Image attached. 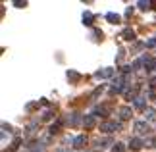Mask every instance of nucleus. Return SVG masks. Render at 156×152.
<instances>
[{"mask_svg":"<svg viewBox=\"0 0 156 152\" xmlns=\"http://www.w3.org/2000/svg\"><path fill=\"white\" fill-rule=\"evenodd\" d=\"M112 152H123V144H122V143L112 144Z\"/></svg>","mask_w":156,"mask_h":152,"instance_id":"17","label":"nucleus"},{"mask_svg":"<svg viewBox=\"0 0 156 152\" xmlns=\"http://www.w3.org/2000/svg\"><path fill=\"white\" fill-rule=\"evenodd\" d=\"M106 19L116 25V23H119V19H122V17H119L118 14H114V12H110V14H106Z\"/></svg>","mask_w":156,"mask_h":152,"instance_id":"11","label":"nucleus"},{"mask_svg":"<svg viewBox=\"0 0 156 152\" xmlns=\"http://www.w3.org/2000/svg\"><path fill=\"white\" fill-rule=\"evenodd\" d=\"M151 87H152V89L156 87V77H152V79H151Z\"/></svg>","mask_w":156,"mask_h":152,"instance_id":"28","label":"nucleus"},{"mask_svg":"<svg viewBox=\"0 0 156 152\" xmlns=\"http://www.w3.org/2000/svg\"><path fill=\"white\" fill-rule=\"evenodd\" d=\"M85 143H87V137L85 135H77L73 139V147L75 148H83V147H85Z\"/></svg>","mask_w":156,"mask_h":152,"instance_id":"7","label":"nucleus"},{"mask_svg":"<svg viewBox=\"0 0 156 152\" xmlns=\"http://www.w3.org/2000/svg\"><path fill=\"white\" fill-rule=\"evenodd\" d=\"M112 75H114V69L112 68H104V69H100V71L94 73L97 79H104V77H112Z\"/></svg>","mask_w":156,"mask_h":152,"instance_id":"6","label":"nucleus"},{"mask_svg":"<svg viewBox=\"0 0 156 152\" xmlns=\"http://www.w3.org/2000/svg\"><path fill=\"white\" fill-rule=\"evenodd\" d=\"M145 115H147L148 119H151V118H154V110H152V108H148V110H145Z\"/></svg>","mask_w":156,"mask_h":152,"instance_id":"22","label":"nucleus"},{"mask_svg":"<svg viewBox=\"0 0 156 152\" xmlns=\"http://www.w3.org/2000/svg\"><path fill=\"white\" fill-rule=\"evenodd\" d=\"M122 71H123V73H129V71H131V68H129V65H123V68H122Z\"/></svg>","mask_w":156,"mask_h":152,"instance_id":"27","label":"nucleus"},{"mask_svg":"<svg viewBox=\"0 0 156 152\" xmlns=\"http://www.w3.org/2000/svg\"><path fill=\"white\" fill-rule=\"evenodd\" d=\"M68 79H69V81H79L81 75L77 73V71H73V69H68Z\"/></svg>","mask_w":156,"mask_h":152,"instance_id":"12","label":"nucleus"},{"mask_svg":"<svg viewBox=\"0 0 156 152\" xmlns=\"http://www.w3.org/2000/svg\"><path fill=\"white\" fill-rule=\"evenodd\" d=\"M77 121H79V118H77V115L73 114V115H71V119H69V123H71V125H75Z\"/></svg>","mask_w":156,"mask_h":152,"instance_id":"25","label":"nucleus"},{"mask_svg":"<svg viewBox=\"0 0 156 152\" xmlns=\"http://www.w3.org/2000/svg\"><path fill=\"white\" fill-rule=\"evenodd\" d=\"M129 148L133 150V152L141 150V148H143V141H141L139 137H133V139H131V141H129Z\"/></svg>","mask_w":156,"mask_h":152,"instance_id":"4","label":"nucleus"},{"mask_svg":"<svg viewBox=\"0 0 156 152\" xmlns=\"http://www.w3.org/2000/svg\"><path fill=\"white\" fill-rule=\"evenodd\" d=\"M93 39H94V41L102 39V31H98V29H94V31H93Z\"/></svg>","mask_w":156,"mask_h":152,"instance_id":"19","label":"nucleus"},{"mask_svg":"<svg viewBox=\"0 0 156 152\" xmlns=\"http://www.w3.org/2000/svg\"><path fill=\"white\" fill-rule=\"evenodd\" d=\"M141 65H143V60H137V62L133 64V68H141Z\"/></svg>","mask_w":156,"mask_h":152,"instance_id":"26","label":"nucleus"},{"mask_svg":"<svg viewBox=\"0 0 156 152\" xmlns=\"http://www.w3.org/2000/svg\"><path fill=\"white\" fill-rule=\"evenodd\" d=\"M122 39H125V41H135V31H133V29H123Z\"/></svg>","mask_w":156,"mask_h":152,"instance_id":"9","label":"nucleus"},{"mask_svg":"<svg viewBox=\"0 0 156 152\" xmlns=\"http://www.w3.org/2000/svg\"><path fill=\"white\" fill-rule=\"evenodd\" d=\"M135 131L137 133H139V135H147V133L148 131H151V127H148V123H147V121H135Z\"/></svg>","mask_w":156,"mask_h":152,"instance_id":"2","label":"nucleus"},{"mask_svg":"<svg viewBox=\"0 0 156 152\" xmlns=\"http://www.w3.org/2000/svg\"><path fill=\"white\" fill-rule=\"evenodd\" d=\"M123 54H125V50H123V48H119V54H118V62H122V60H123Z\"/></svg>","mask_w":156,"mask_h":152,"instance_id":"24","label":"nucleus"},{"mask_svg":"<svg viewBox=\"0 0 156 152\" xmlns=\"http://www.w3.org/2000/svg\"><path fill=\"white\" fill-rule=\"evenodd\" d=\"M102 90H104L102 85H100V87H97V89H94V93H93V98H97V96H98L100 93H102Z\"/></svg>","mask_w":156,"mask_h":152,"instance_id":"21","label":"nucleus"},{"mask_svg":"<svg viewBox=\"0 0 156 152\" xmlns=\"http://www.w3.org/2000/svg\"><path fill=\"white\" fill-rule=\"evenodd\" d=\"M52 118H54V112H52V110L44 112V115H43V119H44V121H48V119H52Z\"/></svg>","mask_w":156,"mask_h":152,"instance_id":"20","label":"nucleus"},{"mask_svg":"<svg viewBox=\"0 0 156 152\" xmlns=\"http://www.w3.org/2000/svg\"><path fill=\"white\" fill-rule=\"evenodd\" d=\"M14 6H17V8H25V2H21V0H16Z\"/></svg>","mask_w":156,"mask_h":152,"instance_id":"23","label":"nucleus"},{"mask_svg":"<svg viewBox=\"0 0 156 152\" xmlns=\"http://www.w3.org/2000/svg\"><path fill=\"white\" fill-rule=\"evenodd\" d=\"M94 152H98V150H94Z\"/></svg>","mask_w":156,"mask_h":152,"instance_id":"30","label":"nucleus"},{"mask_svg":"<svg viewBox=\"0 0 156 152\" xmlns=\"http://www.w3.org/2000/svg\"><path fill=\"white\" fill-rule=\"evenodd\" d=\"M133 104H135V108H137V110H145V98H141V96H137Z\"/></svg>","mask_w":156,"mask_h":152,"instance_id":"13","label":"nucleus"},{"mask_svg":"<svg viewBox=\"0 0 156 152\" xmlns=\"http://www.w3.org/2000/svg\"><path fill=\"white\" fill-rule=\"evenodd\" d=\"M143 65H145V69H147V71L156 69V62H154L151 56H145V58H143Z\"/></svg>","mask_w":156,"mask_h":152,"instance_id":"5","label":"nucleus"},{"mask_svg":"<svg viewBox=\"0 0 156 152\" xmlns=\"http://www.w3.org/2000/svg\"><path fill=\"white\" fill-rule=\"evenodd\" d=\"M20 144H21V139L20 137L14 139V143H12V150H17V148H20Z\"/></svg>","mask_w":156,"mask_h":152,"instance_id":"18","label":"nucleus"},{"mask_svg":"<svg viewBox=\"0 0 156 152\" xmlns=\"http://www.w3.org/2000/svg\"><path fill=\"white\" fill-rule=\"evenodd\" d=\"M119 129V123H116V121H102L100 123V131L102 133H114Z\"/></svg>","mask_w":156,"mask_h":152,"instance_id":"1","label":"nucleus"},{"mask_svg":"<svg viewBox=\"0 0 156 152\" xmlns=\"http://www.w3.org/2000/svg\"><path fill=\"white\" fill-rule=\"evenodd\" d=\"M97 114H102V115H108V108H106V106H98L97 110H94V115H97Z\"/></svg>","mask_w":156,"mask_h":152,"instance_id":"16","label":"nucleus"},{"mask_svg":"<svg viewBox=\"0 0 156 152\" xmlns=\"http://www.w3.org/2000/svg\"><path fill=\"white\" fill-rule=\"evenodd\" d=\"M93 21H94V16L91 12H83V23L85 25H93Z\"/></svg>","mask_w":156,"mask_h":152,"instance_id":"10","label":"nucleus"},{"mask_svg":"<svg viewBox=\"0 0 156 152\" xmlns=\"http://www.w3.org/2000/svg\"><path fill=\"white\" fill-rule=\"evenodd\" d=\"M97 125V118H94V114H89L83 118V127L85 129H93V127Z\"/></svg>","mask_w":156,"mask_h":152,"instance_id":"3","label":"nucleus"},{"mask_svg":"<svg viewBox=\"0 0 156 152\" xmlns=\"http://www.w3.org/2000/svg\"><path fill=\"white\" fill-rule=\"evenodd\" d=\"M137 6H139L141 10H151L152 2H145V0H139V2H137Z\"/></svg>","mask_w":156,"mask_h":152,"instance_id":"15","label":"nucleus"},{"mask_svg":"<svg viewBox=\"0 0 156 152\" xmlns=\"http://www.w3.org/2000/svg\"><path fill=\"white\" fill-rule=\"evenodd\" d=\"M119 118H122L123 121L129 119L131 118V108L129 106H122V108H119Z\"/></svg>","mask_w":156,"mask_h":152,"instance_id":"8","label":"nucleus"},{"mask_svg":"<svg viewBox=\"0 0 156 152\" xmlns=\"http://www.w3.org/2000/svg\"><path fill=\"white\" fill-rule=\"evenodd\" d=\"M62 152H69V150H62Z\"/></svg>","mask_w":156,"mask_h":152,"instance_id":"29","label":"nucleus"},{"mask_svg":"<svg viewBox=\"0 0 156 152\" xmlns=\"http://www.w3.org/2000/svg\"><path fill=\"white\" fill-rule=\"evenodd\" d=\"M62 123H64V121H62V119H58L56 123H52V125H50V133H52V135H56V133L60 131V125H62Z\"/></svg>","mask_w":156,"mask_h":152,"instance_id":"14","label":"nucleus"}]
</instances>
